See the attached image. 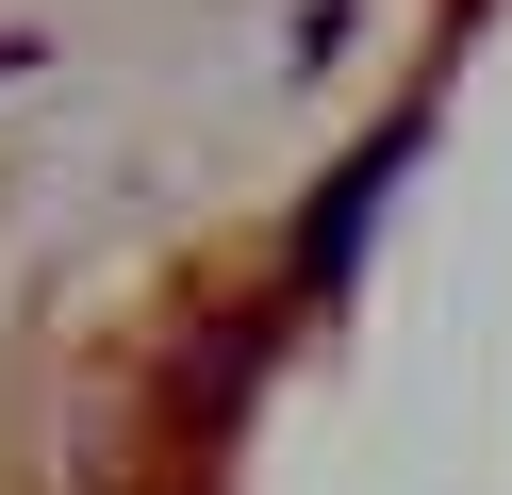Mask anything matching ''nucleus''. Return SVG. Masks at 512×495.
I'll return each instance as SVG.
<instances>
[{"mask_svg": "<svg viewBox=\"0 0 512 495\" xmlns=\"http://www.w3.org/2000/svg\"><path fill=\"white\" fill-rule=\"evenodd\" d=\"M413 149H430V116H380L364 149H347V182H331V198L298 215V297H331L347 264H364V231H380V198L413 182Z\"/></svg>", "mask_w": 512, "mask_h": 495, "instance_id": "nucleus-1", "label": "nucleus"}, {"mask_svg": "<svg viewBox=\"0 0 512 495\" xmlns=\"http://www.w3.org/2000/svg\"><path fill=\"white\" fill-rule=\"evenodd\" d=\"M17 66H34V33H0V83H17Z\"/></svg>", "mask_w": 512, "mask_h": 495, "instance_id": "nucleus-2", "label": "nucleus"}]
</instances>
